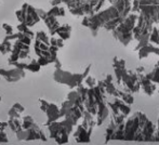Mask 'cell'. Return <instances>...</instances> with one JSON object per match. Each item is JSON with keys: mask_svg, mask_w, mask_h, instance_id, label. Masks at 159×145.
I'll use <instances>...</instances> for the list:
<instances>
[{"mask_svg": "<svg viewBox=\"0 0 159 145\" xmlns=\"http://www.w3.org/2000/svg\"><path fill=\"white\" fill-rule=\"evenodd\" d=\"M45 24H47V26H48V28L50 29V33H51L52 35L55 34V33H56V30H57V28L60 27V25H59V22L55 20V17H54V16L47 15V17L45 19Z\"/></svg>", "mask_w": 159, "mask_h": 145, "instance_id": "6da1fadb", "label": "cell"}, {"mask_svg": "<svg viewBox=\"0 0 159 145\" xmlns=\"http://www.w3.org/2000/svg\"><path fill=\"white\" fill-rule=\"evenodd\" d=\"M10 50H11V43H10L9 40H4V41L0 45V52L2 54H6V53H8V52H10Z\"/></svg>", "mask_w": 159, "mask_h": 145, "instance_id": "7a4b0ae2", "label": "cell"}, {"mask_svg": "<svg viewBox=\"0 0 159 145\" xmlns=\"http://www.w3.org/2000/svg\"><path fill=\"white\" fill-rule=\"evenodd\" d=\"M9 126H10V128L13 131H16L17 132V131L21 130V125L17 119H13V118H12V119L9 121Z\"/></svg>", "mask_w": 159, "mask_h": 145, "instance_id": "3957f363", "label": "cell"}, {"mask_svg": "<svg viewBox=\"0 0 159 145\" xmlns=\"http://www.w3.org/2000/svg\"><path fill=\"white\" fill-rule=\"evenodd\" d=\"M36 37H37V40H39V41H41V42H43V43L49 45V38L47 37V35H45V33L38 31L37 35H36Z\"/></svg>", "mask_w": 159, "mask_h": 145, "instance_id": "277c9868", "label": "cell"}, {"mask_svg": "<svg viewBox=\"0 0 159 145\" xmlns=\"http://www.w3.org/2000/svg\"><path fill=\"white\" fill-rule=\"evenodd\" d=\"M26 68L29 69V71H38L40 68V64L34 60L33 62H31V64H29V65L26 66Z\"/></svg>", "mask_w": 159, "mask_h": 145, "instance_id": "5b68a950", "label": "cell"}, {"mask_svg": "<svg viewBox=\"0 0 159 145\" xmlns=\"http://www.w3.org/2000/svg\"><path fill=\"white\" fill-rule=\"evenodd\" d=\"M2 27L6 29L7 35H10V34H12V33H13V30H12V27H11V26H9L8 24H3Z\"/></svg>", "mask_w": 159, "mask_h": 145, "instance_id": "8992f818", "label": "cell"}, {"mask_svg": "<svg viewBox=\"0 0 159 145\" xmlns=\"http://www.w3.org/2000/svg\"><path fill=\"white\" fill-rule=\"evenodd\" d=\"M63 0H52V4H53V6H57V4H60L61 2H62Z\"/></svg>", "mask_w": 159, "mask_h": 145, "instance_id": "52a82bcc", "label": "cell"}]
</instances>
